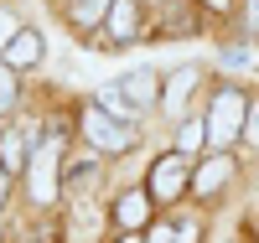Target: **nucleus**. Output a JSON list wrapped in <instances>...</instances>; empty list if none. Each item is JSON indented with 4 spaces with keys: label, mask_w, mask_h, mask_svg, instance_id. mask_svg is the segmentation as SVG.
I'll use <instances>...</instances> for the list:
<instances>
[{
    "label": "nucleus",
    "mask_w": 259,
    "mask_h": 243,
    "mask_svg": "<svg viewBox=\"0 0 259 243\" xmlns=\"http://www.w3.org/2000/svg\"><path fill=\"white\" fill-rule=\"evenodd\" d=\"M244 119H249V104L239 88H223L218 99H212V114H207V140L212 145H228L244 135Z\"/></svg>",
    "instance_id": "obj_1"
},
{
    "label": "nucleus",
    "mask_w": 259,
    "mask_h": 243,
    "mask_svg": "<svg viewBox=\"0 0 259 243\" xmlns=\"http://www.w3.org/2000/svg\"><path fill=\"white\" fill-rule=\"evenodd\" d=\"M83 135H89L99 150H124V145H135V129H130L124 119H114L109 109H89V114H83Z\"/></svg>",
    "instance_id": "obj_2"
},
{
    "label": "nucleus",
    "mask_w": 259,
    "mask_h": 243,
    "mask_svg": "<svg viewBox=\"0 0 259 243\" xmlns=\"http://www.w3.org/2000/svg\"><path fill=\"white\" fill-rule=\"evenodd\" d=\"M31 197L36 202H57V135L31 156Z\"/></svg>",
    "instance_id": "obj_3"
},
{
    "label": "nucleus",
    "mask_w": 259,
    "mask_h": 243,
    "mask_svg": "<svg viewBox=\"0 0 259 243\" xmlns=\"http://www.w3.org/2000/svg\"><path fill=\"white\" fill-rule=\"evenodd\" d=\"M182 186H187V161L182 156H161L156 166H150V191H156L161 202L182 197Z\"/></svg>",
    "instance_id": "obj_4"
},
{
    "label": "nucleus",
    "mask_w": 259,
    "mask_h": 243,
    "mask_svg": "<svg viewBox=\"0 0 259 243\" xmlns=\"http://www.w3.org/2000/svg\"><path fill=\"white\" fill-rule=\"evenodd\" d=\"M119 88H124V99H130V104H156V99H161L156 73H150V68H130V73L119 78Z\"/></svg>",
    "instance_id": "obj_5"
},
{
    "label": "nucleus",
    "mask_w": 259,
    "mask_h": 243,
    "mask_svg": "<svg viewBox=\"0 0 259 243\" xmlns=\"http://www.w3.org/2000/svg\"><path fill=\"white\" fill-rule=\"evenodd\" d=\"M197 88V68H177L171 73V83H166V114H182V104H187V93Z\"/></svg>",
    "instance_id": "obj_6"
},
{
    "label": "nucleus",
    "mask_w": 259,
    "mask_h": 243,
    "mask_svg": "<svg viewBox=\"0 0 259 243\" xmlns=\"http://www.w3.org/2000/svg\"><path fill=\"white\" fill-rule=\"evenodd\" d=\"M36 57H41V31H21L11 47H6V62H11V68H31Z\"/></svg>",
    "instance_id": "obj_7"
},
{
    "label": "nucleus",
    "mask_w": 259,
    "mask_h": 243,
    "mask_svg": "<svg viewBox=\"0 0 259 243\" xmlns=\"http://www.w3.org/2000/svg\"><path fill=\"white\" fill-rule=\"evenodd\" d=\"M135 0H114V6H109V31L119 36V41H130V36H135Z\"/></svg>",
    "instance_id": "obj_8"
},
{
    "label": "nucleus",
    "mask_w": 259,
    "mask_h": 243,
    "mask_svg": "<svg viewBox=\"0 0 259 243\" xmlns=\"http://www.w3.org/2000/svg\"><path fill=\"white\" fill-rule=\"evenodd\" d=\"M114 217H119V228H140L145 223V197L140 191H124L119 207H114Z\"/></svg>",
    "instance_id": "obj_9"
},
{
    "label": "nucleus",
    "mask_w": 259,
    "mask_h": 243,
    "mask_svg": "<svg viewBox=\"0 0 259 243\" xmlns=\"http://www.w3.org/2000/svg\"><path fill=\"white\" fill-rule=\"evenodd\" d=\"M0 166H6V171H16V166H31V161H26V140H21L16 129H11L6 140H0Z\"/></svg>",
    "instance_id": "obj_10"
},
{
    "label": "nucleus",
    "mask_w": 259,
    "mask_h": 243,
    "mask_svg": "<svg viewBox=\"0 0 259 243\" xmlns=\"http://www.w3.org/2000/svg\"><path fill=\"white\" fill-rule=\"evenodd\" d=\"M228 171H233L228 161H207V166L197 171V191H202V197H207V191H218V186L228 181Z\"/></svg>",
    "instance_id": "obj_11"
},
{
    "label": "nucleus",
    "mask_w": 259,
    "mask_h": 243,
    "mask_svg": "<svg viewBox=\"0 0 259 243\" xmlns=\"http://www.w3.org/2000/svg\"><path fill=\"white\" fill-rule=\"evenodd\" d=\"M99 109H109V114L124 119V124H130V114H135V104L124 99V88H104V93H99Z\"/></svg>",
    "instance_id": "obj_12"
},
{
    "label": "nucleus",
    "mask_w": 259,
    "mask_h": 243,
    "mask_svg": "<svg viewBox=\"0 0 259 243\" xmlns=\"http://www.w3.org/2000/svg\"><path fill=\"white\" fill-rule=\"evenodd\" d=\"M192 238H197V228H192V223H161L156 233H150V243H192Z\"/></svg>",
    "instance_id": "obj_13"
},
{
    "label": "nucleus",
    "mask_w": 259,
    "mask_h": 243,
    "mask_svg": "<svg viewBox=\"0 0 259 243\" xmlns=\"http://www.w3.org/2000/svg\"><path fill=\"white\" fill-rule=\"evenodd\" d=\"M104 6H109V0H73V21L78 26H94V21L104 16Z\"/></svg>",
    "instance_id": "obj_14"
},
{
    "label": "nucleus",
    "mask_w": 259,
    "mask_h": 243,
    "mask_svg": "<svg viewBox=\"0 0 259 243\" xmlns=\"http://www.w3.org/2000/svg\"><path fill=\"white\" fill-rule=\"evenodd\" d=\"M11 104H16V68L0 62V109H11Z\"/></svg>",
    "instance_id": "obj_15"
},
{
    "label": "nucleus",
    "mask_w": 259,
    "mask_h": 243,
    "mask_svg": "<svg viewBox=\"0 0 259 243\" xmlns=\"http://www.w3.org/2000/svg\"><path fill=\"white\" fill-rule=\"evenodd\" d=\"M207 140V124H182V150H197Z\"/></svg>",
    "instance_id": "obj_16"
},
{
    "label": "nucleus",
    "mask_w": 259,
    "mask_h": 243,
    "mask_svg": "<svg viewBox=\"0 0 259 243\" xmlns=\"http://www.w3.org/2000/svg\"><path fill=\"white\" fill-rule=\"evenodd\" d=\"M16 36H21V26H16V16H11V11H0V47H11Z\"/></svg>",
    "instance_id": "obj_17"
},
{
    "label": "nucleus",
    "mask_w": 259,
    "mask_h": 243,
    "mask_svg": "<svg viewBox=\"0 0 259 243\" xmlns=\"http://www.w3.org/2000/svg\"><path fill=\"white\" fill-rule=\"evenodd\" d=\"M244 135H249V145H259V104L249 109V119H244Z\"/></svg>",
    "instance_id": "obj_18"
},
{
    "label": "nucleus",
    "mask_w": 259,
    "mask_h": 243,
    "mask_svg": "<svg viewBox=\"0 0 259 243\" xmlns=\"http://www.w3.org/2000/svg\"><path fill=\"white\" fill-rule=\"evenodd\" d=\"M244 31L259 36V0H249V16H244Z\"/></svg>",
    "instance_id": "obj_19"
},
{
    "label": "nucleus",
    "mask_w": 259,
    "mask_h": 243,
    "mask_svg": "<svg viewBox=\"0 0 259 243\" xmlns=\"http://www.w3.org/2000/svg\"><path fill=\"white\" fill-rule=\"evenodd\" d=\"M0 202H6V166H0Z\"/></svg>",
    "instance_id": "obj_20"
},
{
    "label": "nucleus",
    "mask_w": 259,
    "mask_h": 243,
    "mask_svg": "<svg viewBox=\"0 0 259 243\" xmlns=\"http://www.w3.org/2000/svg\"><path fill=\"white\" fill-rule=\"evenodd\" d=\"M207 6H212V11H223V6H228V0H207Z\"/></svg>",
    "instance_id": "obj_21"
},
{
    "label": "nucleus",
    "mask_w": 259,
    "mask_h": 243,
    "mask_svg": "<svg viewBox=\"0 0 259 243\" xmlns=\"http://www.w3.org/2000/svg\"><path fill=\"white\" fill-rule=\"evenodd\" d=\"M124 243H135V238H124Z\"/></svg>",
    "instance_id": "obj_22"
}]
</instances>
